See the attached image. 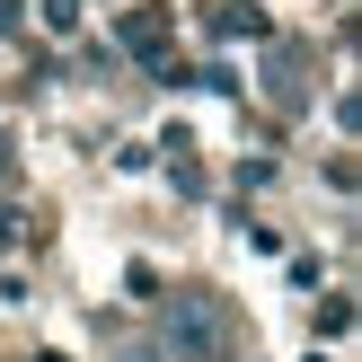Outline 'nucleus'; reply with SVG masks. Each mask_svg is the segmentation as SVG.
<instances>
[{
    "mask_svg": "<svg viewBox=\"0 0 362 362\" xmlns=\"http://www.w3.org/2000/svg\"><path fill=\"white\" fill-rule=\"evenodd\" d=\"M151 345L168 354V362H230V310L212 292H168Z\"/></svg>",
    "mask_w": 362,
    "mask_h": 362,
    "instance_id": "1",
    "label": "nucleus"
},
{
    "mask_svg": "<svg viewBox=\"0 0 362 362\" xmlns=\"http://www.w3.org/2000/svg\"><path fill=\"white\" fill-rule=\"evenodd\" d=\"M124 45H133V53H159V45H168V27H159V18H124Z\"/></svg>",
    "mask_w": 362,
    "mask_h": 362,
    "instance_id": "2",
    "label": "nucleus"
},
{
    "mask_svg": "<svg viewBox=\"0 0 362 362\" xmlns=\"http://www.w3.org/2000/svg\"><path fill=\"white\" fill-rule=\"evenodd\" d=\"M115 362H168V354H159V345H124Z\"/></svg>",
    "mask_w": 362,
    "mask_h": 362,
    "instance_id": "3",
    "label": "nucleus"
}]
</instances>
